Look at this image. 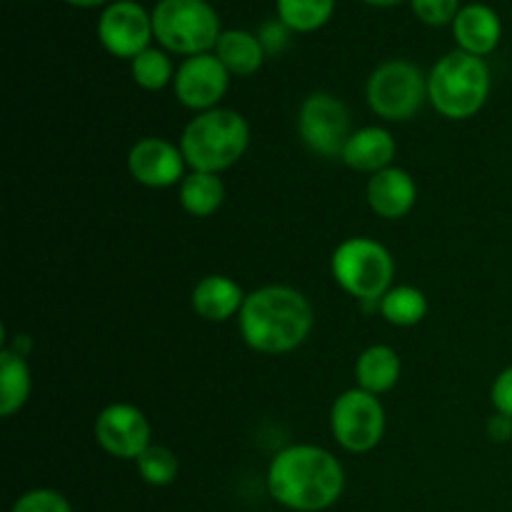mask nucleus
Masks as SVG:
<instances>
[{
	"label": "nucleus",
	"instance_id": "1",
	"mask_svg": "<svg viewBox=\"0 0 512 512\" xmlns=\"http://www.w3.org/2000/svg\"><path fill=\"white\" fill-rule=\"evenodd\" d=\"M345 490V470L318 445H290L275 453L268 468V493L295 512L328 510Z\"/></svg>",
	"mask_w": 512,
	"mask_h": 512
},
{
	"label": "nucleus",
	"instance_id": "2",
	"mask_svg": "<svg viewBox=\"0 0 512 512\" xmlns=\"http://www.w3.org/2000/svg\"><path fill=\"white\" fill-rule=\"evenodd\" d=\"M313 320L310 300L290 285L253 290L238 315L245 343L265 355H283L300 348L313 330Z\"/></svg>",
	"mask_w": 512,
	"mask_h": 512
},
{
	"label": "nucleus",
	"instance_id": "3",
	"mask_svg": "<svg viewBox=\"0 0 512 512\" xmlns=\"http://www.w3.org/2000/svg\"><path fill=\"white\" fill-rule=\"evenodd\" d=\"M250 145V125L238 110L213 108L198 113L183 130L180 150L195 173H223L233 168Z\"/></svg>",
	"mask_w": 512,
	"mask_h": 512
},
{
	"label": "nucleus",
	"instance_id": "4",
	"mask_svg": "<svg viewBox=\"0 0 512 512\" xmlns=\"http://www.w3.org/2000/svg\"><path fill=\"white\" fill-rule=\"evenodd\" d=\"M490 95V68L483 58L453 50L428 75V100L443 118L468 120Z\"/></svg>",
	"mask_w": 512,
	"mask_h": 512
},
{
	"label": "nucleus",
	"instance_id": "5",
	"mask_svg": "<svg viewBox=\"0 0 512 512\" xmlns=\"http://www.w3.org/2000/svg\"><path fill=\"white\" fill-rule=\"evenodd\" d=\"M330 270L340 288L363 303H380L395 275L393 255L373 238H348L335 248Z\"/></svg>",
	"mask_w": 512,
	"mask_h": 512
},
{
	"label": "nucleus",
	"instance_id": "6",
	"mask_svg": "<svg viewBox=\"0 0 512 512\" xmlns=\"http://www.w3.org/2000/svg\"><path fill=\"white\" fill-rule=\"evenodd\" d=\"M153 35L170 53H208L218 45L220 18L208 0H160L153 13Z\"/></svg>",
	"mask_w": 512,
	"mask_h": 512
},
{
	"label": "nucleus",
	"instance_id": "7",
	"mask_svg": "<svg viewBox=\"0 0 512 512\" xmlns=\"http://www.w3.org/2000/svg\"><path fill=\"white\" fill-rule=\"evenodd\" d=\"M365 93L375 115L390 123H403L415 118L428 100V78L410 60H388L373 70Z\"/></svg>",
	"mask_w": 512,
	"mask_h": 512
},
{
	"label": "nucleus",
	"instance_id": "8",
	"mask_svg": "<svg viewBox=\"0 0 512 512\" xmlns=\"http://www.w3.org/2000/svg\"><path fill=\"white\" fill-rule=\"evenodd\" d=\"M335 443L348 453H370L385 435V408L378 395L353 388L345 390L330 410Z\"/></svg>",
	"mask_w": 512,
	"mask_h": 512
},
{
	"label": "nucleus",
	"instance_id": "9",
	"mask_svg": "<svg viewBox=\"0 0 512 512\" xmlns=\"http://www.w3.org/2000/svg\"><path fill=\"white\" fill-rule=\"evenodd\" d=\"M353 115L348 105L330 93H313L303 100L298 113V130L303 143L323 158H340L353 135Z\"/></svg>",
	"mask_w": 512,
	"mask_h": 512
},
{
	"label": "nucleus",
	"instance_id": "10",
	"mask_svg": "<svg viewBox=\"0 0 512 512\" xmlns=\"http://www.w3.org/2000/svg\"><path fill=\"white\" fill-rule=\"evenodd\" d=\"M98 38L115 58H138L153 38V15L135 0L110 3L98 20Z\"/></svg>",
	"mask_w": 512,
	"mask_h": 512
},
{
	"label": "nucleus",
	"instance_id": "11",
	"mask_svg": "<svg viewBox=\"0 0 512 512\" xmlns=\"http://www.w3.org/2000/svg\"><path fill=\"white\" fill-rule=\"evenodd\" d=\"M95 440L113 458L138 460L150 448V423L140 408L130 403H113L95 418Z\"/></svg>",
	"mask_w": 512,
	"mask_h": 512
},
{
	"label": "nucleus",
	"instance_id": "12",
	"mask_svg": "<svg viewBox=\"0 0 512 512\" xmlns=\"http://www.w3.org/2000/svg\"><path fill=\"white\" fill-rule=\"evenodd\" d=\"M230 73L218 55L200 53L185 60L178 70H175V98L190 110H205L218 108L220 98L228 93Z\"/></svg>",
	"mask_w": 512,
	"mask_h": 512
},
{
	"label": "nucleus",
	"instance_id": "13",
	"mask_svg": "<svg viewBox=\"0 0 512 512\" xmlns=\"http://www.w3.org/2000/svg\"><path fill=\"white\" fill-rule=\"evenodd\" d=\"M185 155L180 145L165 138H143L130 148L128 170L140 185L170 188L185 180Z\"/></svg>",
	"mask_w": 512,
	"mask_h": 512
},
{
	"label": "nucleus",
	"instance_id": "14",
	"mask_svg": "<svg viewBox=\"0 0 512 512\" xmlns=\"http://www.w3.org/2000/svg\"><path fill=\"white\" fill-rule=\"evenodd\" d=\"M418 200V185L403 168H385L368 180V203L375 215L388 220L405 218Z\"/></svg>",
	"mask_w": 512,
	"mask_h": 512
},
{
	"label": "nucleus",
	"instance_id": "15",
	"mask_svg": "<svg viewBox=\"0 0 512 512\" xmlns=\"http://www.w3.org/2000/svg\"><path fill=\"white\" fill-rule=\"evenodd\" d=\"M395 153H398V145L393 135L380 125H368V128L353 130L340 160L358 173L375 175L393 165Z\"/></svg>",
	"mask_w": 512,
	"mask_h": 512
},
{
	"label": "nucleus",
	"instance_id": "16",
	"mask_svg": "<svg viewBox=\"0 0 512 512\" xmlns=\"http://www.w3.org/2000/svg\"><path fill=\"white\" fill-rule=\"evenodd\" d=\"M453 35L458 40L460 50L470 55L493 53L503 35V25H500L498 13L483 3H470L460 8V13L453 20Z\"/></svg>",
	"mask_w": 512,
	"mask_h": 512
},
{
	"label": "nucleus",
	"instance_id": "17",
	"mask_svg": "<svg viewBox=\"0 0 512 512\" xmlns=\"http://www.w3.org/2000/svg\"><path fill=\"white\" fill-rule=\"evenodd\" d=\"M248 295L228 275H208L193 288V310L210 323H225L243 310Z\"/></svg>",
	"mask_w": 512,
	"mask_h": 512
},
{
	"label": "nucleus",
	"instance_id": "18",
	"mask_svg": "<svg viewBox=\"0 0 512 512\" xmlns=\"http://www.w3.org/2000/svg\"><path fill=\"white\" fill-rule=\"evenodd\" d=\"M400 370V355L390 345H370L355 363V380L365 393L383 395L398 385Z\"/></svg>",
	"mask_w": 512,
	"mask_h": 512
},
{
	"label": "nucleus",
	"instance_id": "19",
	"mask_svg": "<svg viewBox=\"0 0 512 512\" xmlns=\"http://www.w3.org/2000/svg\"><path fill=\"white\" fill-rule=\"evenodd\" d=\"M215 55L230 75H253L265 58V45L248 30H223L215 45Z\"/></svg>",
	"mask_w": 512,
	"mask_h": 512
},
{
	"label": "nucleus",
	"instance_id": "20",
	"mask_svg": "<svg viewBox=\"0 0 512 512\" xmlns=\"http://www.w3.org/2000/svg\"><path fill=\"white\" fill-rule=\"evenodd\" d=\"M30 388H33V380H30L25 355L13 348L0 350V415L10 418L18 413L28 403Z\"/></svg>",
	"mask_w": 512,
	"mask_h": 512
},
{
	"label": "nucleus",
	"instance_id": "21",
	"mask_svg": "<svg viewBox=\"0 0 512 512\" xmlns=\"http://www.w3.org/2000/svg\"><path fill=\"white\" fill-rule=\"evenodd\" d=\"M225 200V185L215 173H190L180 183V205L195 218H210Z\"/></svg>",
	"mask_w": 512,
	"mask_h": 512
},
{
	"label": "nucleus",
	"instance_id": "22",
	"mask_svg": "<svg viewBox=\"0 0 512 512\" xmlns=\"http://www.w3.org/2000/svg\"><path fill=\"white\" fill-rule=\"evenodd\" d=\"M378 305L380 315L398 328H413L428 315V298H425L423 290L413 288V285L390 288Z\"/></svg>",
	"mask_w": 512,
	"mask_h": 512
},
{
	"label": "nucleus",
	"instance_id": "23",
	"mask_svg": "<svg viewBox=\"0 0 512 512\" xmlns=\"http://www.w3.org/2000/svg\"><path fill=\"white\" fill-rule=\"evenodd\" d=\"M335 0H278L280 23L288 30L313 33L330 20Z\"/></svg>",
	"mask_w": 512,
	"mask_h": 512
},
{
	"label": "nucleus",
	"instance_id": "24",
	"mask_svg": "<svg viewBox=\"0 0 512 512\" xmlns=\"http://www.w3.org/2000/svg\"><path fill=\"white\" fill-rule=\"evenodd\" d=\"M138 465L140 478L148 485H155V488H165V485L175 483L180 473V460L178 455L173 453L165 445H150L140 453V458L135 460Z\"/></svg>",
	"mask_w": 512,
	"mask_h": 512
},
{
	"label": "nucleus",
	"instance_id": "25",
	"mask_svg": "<svg viewBox=\"0 0 512 512\" xmlns=\"http://www.w3.org/2000/svg\"><path fill=\"white\" fill-rule=\"evenodd\" d=\"M130 73H133V80L145 90H163L165 85L173 83V63H170L168 55L158 48H148L133 58L130 63Z\"/></svg>",
	"mask_w": 512,
	"mask_h": 512
},
{
	"label": "nucleus",
	"instance_id": "26",
	"mask_svg": "<svg viewBox=\"0 0 512 512\" xmlns=\"http://www.w3.org/2000/svg\"><path fill=\"white\" fill-rule=\"evenodd\" d=\"M10 512H73L63 493L50 488H35L20 495Z\"/></svg>",
	"mask_w": 512,
	"mask_h": 512
},
{
	"label": "nucleus",
	"instance_id": "27",
	"mask_svg": "<svg viewBox=\"0 0 512 512\" xmlns=\"http://www.w3.org/2000/svg\"><path fill=\"white\" fill-rule=\"evenodd\" d=\"M413 13L428 25L453 23L460 13V0H410Z\"/></svg>",
	"mask_w": 512,
	"mask_h": 512
},
{
	"label": "nucleus",
	"instance_id": "28",
	"mask_svg": "<svg viewBox=\"0 0 512 512\" xmlns=\"http://www.w3.org/2000/svg\"><path fill=\"white\" fill-rule=\"evenodd\" d=\"M490 400L495 405V413L512 418V365L495 378L493 388H490Z\"/></svg>",
	"mask_w": 512,
	"mask_h": 512
},
{
	"label": "nucleus",
	"instance_id": "29",
	"mask_svg": "<svg viewBox=\"0 0 512 512\" xmlns=\"http://www.w3.org/2000/svg\"><path fill=\"white\" fill-rule=\"evenodd\" d=\"M488 438L493 443H508V440H512V418L503 413H495L488 420Z\"/></svg>",
	"mask_w": 512,
	"mask_h": 512
},
{
	"label": "nucleus",
	"instance_id": "30",
	"mask_svg": "<svg viewBox=\"0 0 512 512\" xmlns=\"http://www.w3.org/2000/svg\"><path fill=\"white\" fill-rule=\"evenodd\" d=\"M65 3H70V5H80V8H93V5L105 3V0H65Z\"/></svg>",
	"mask_w": 512,
	"mask_h": 512
},
{
	"label": "nucleus",
	"instance_id": "31",
	"mask_svg": "<svg viewBox=\"0 0 512 512\" xmlns=\"http://www.w3.org/2000/svg\"><path fill=\"white\" fill-rule=\"evenodd\" d=\"M365 3H370V5H395V3H400V0H365Z\"/></svg>",
	"mask_w": 512,
	"mask_h": 512
}]
</instances>
